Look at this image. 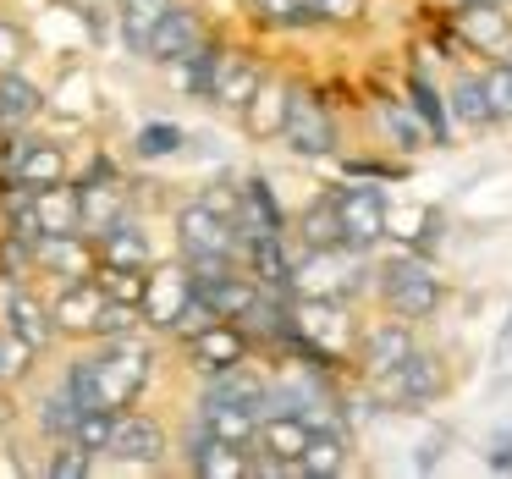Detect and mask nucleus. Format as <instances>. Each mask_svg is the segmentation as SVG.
<instances>
[{
	"label": "nucleus",
	"mask_w": 512,
	"mask_h": 479,
	"mask_svg": "<svg viewBox=\"0 0 512 479\" xmlns=\"http://www.w3.org/2000/svg\"><path fill=\"white\" fill-rule=\"evenodd\" d=\"M89 347V364H94V391H100V408L122 413L138 408L144 391L155 386L160 375V347L149 331L133 336H100V342H83Z\"/></svg>",
	"instance_id": "1"
},
{
	"label": "nucleus",
	"mask_w": 512,
	"mask_h": 479,
	"mask_svg": "<svg viewBox=\"0 0 512 479\" xmlns=\"http://www.w3.org/2000/svg\"><path fill=\"white\" fill-rule=\"evenodd\" d=\"M369 287H375L380 309L408 320V325L435 320L441 303H446V281H441V270H435V259L413 254V248H402V243H397V254H386L375 265V281H369Z\"/></svg>",
	"instance_id": "2"
},
{
	"label": "nucleus",
	"mask_w": 512,
	"mask_h": 479,
	"mask_svg": "<svg viewBox=\"0 0 512 479\" xmlns=\"http://www.w3.org/2000/svg\"><path fill=\"white\" fill-rule=\"evenodd\" d=\"M358 380H364L358 413H419L446 391V364H441V353L413 347L402 364L380 369V375H358Z\"/></svg>",
	"instance_id": "3"
},
{
	"label": "nucleus",
	"mask_w": 512,
	"mask_h": 479,
	"mask_svg": "<svg viewBox=\"0 0 512 479\" xmlns=\"http://www.w3.org/2000/svg\"><path fill=\"white\" fill-rule=\"evenodd\" d=\"M276 144L298 160H336L342 155V122H336L325 89L292 78V100H287V116H281Z\"/></svg>",
	"instance_id": "4"
},
{
	"label": "nucleus",
	"mask_w": 512,
	"mask_h": 479,
	"mask_svg": "<svg viewBox=\"0 0 512 479\" xmlns=\"http://www.w3.org/2000/svg\"><path fill=\"white\" fill-rule=\"evenodd\" d=\"M171 446H177V435H171V424L160 413L122 408L111 419V441H105L100 463L133 468V474H160V468H171Z\"/></svg>",
	"instance_id": "5"
},
{
	"label": "nucleus",
	"mask_w": 512,
	"mask_h": 479,
	"mask_svg": "<svg viewBox=\"0 0 512 479\" xmlns=\"http://www.w3.org/2000/svg\"><path fill=\"white\" fill-rule=\"evenodd\" d=\"M72 149L61 138L39 133V127H12L6 133V155H0V177L23 182V188H45V182H67Z\"/></svg>",
	"instance_id": "6"
},
{
	"label": "nucleus",
	"mask_w": 512,
	"mask_h": 479,
	"mask_svg": "<svg viewBox=\"0 0 512 479\" xmlns=\"http://www.w3.org/2000/svg\"><path fill=\"white\" fill-rule=\"evenodd\" d=\"M331 204H336V226H342V248L353 254H375L386 243V188L380 182H353L342 177L331 188Z\"/></svg>",
	"instance_id": "7"
},
{
	"label": "nucleus",
	"mask_w": 512,
	"mask_h": 479,
	"mask_svg": "<svg viewBox=\"0 0 512 479\" xmlns=\"http://www.w3.org/2000/svg\"><path fill=\"white\" fill-rule=\"evenodd\" d=\"M171 254L177 259H210V254H232L237 259V232L232 215H221L215 204H204L199 193L182 199L171 210Z\"/></svg>",
	"instance_id": "8"
},
{
	"label": "nucleus",
	"mask_w": 512,
	"mask_h": 479,
	"mask_svg": "<svg viewBox=\"0 0 512 479\" xmlns=\"http://www.w3.org/2000/svg\"><path fill=\"white\" fill-rule=\"evenodd\" d=\"M287 314H292V331H298L309 347L331 353L336 364H353V336H358L353 303H342V298H292Z\"/></svg>",
	"instance_id": "9"
},
{
	"label": "nucleus",
	"mask_w": 512,
	"mask_h": 479,
	"mask_svg": "<svg viewBox=\"0 0 512 479\" xmlns=\"http://www.w3.org/2000/svg\"><path fill=\"white\" fill-rule=\"evenodd\" d=\"M188 303H193V276H188V265H182L177 254H160L155 265H149V276H144V303H138V314H144V331L166 342L171 325H177V314L188 309Z\"/></svg>",
	"instance_id": "10"
},
{
	"label": "nucleus",
	"mask_w": 512,
	"mask_h": 479,
	"mask_svg": "<svg viewBox=\"0 0 512 479\" xmlns=\"http://www.w3.org/2000/svg\"><path fill=\"white\" fill-rule=\"evenodd\" d=\"M210 12H204L199 0H171L166 12H160V23L149 28V39H144V56L138 61H149V67H160L166 72L171 61H182L193 45H204L210 39Z\"/></svg>",
	"instance_id": "11"
},
{
	"label": "nucleus",
	"mask_w": 512,
	"mask_h": 479,
	"mask_svg": "<svg viewBox=\"0 0 512 479\" xmlns=\"http://www.w3.org/2000/svg\"><path fill=\"white\" fill-rule=\"evenodd\" d=\"M171 452H177L182 474H193V479H248V446H232L221 435H210L193 413H188V424H182Z\"/></svg>",
	"instance_id": "12"
},
{
	"label": "nucleus",
	"mask_w": 512,
	"mask_h": 479,
	"mask_svg": "<svg viewBox=\"0 0 512 479\" xmlns=\"http://www.w3.org/2000/svg\"><path fill=\"white\" fill-rule=\"evenodd\" d=\"M171 347L182 353L188 375H215V369H232V364H248V358H254V342L243 336L237 320H210V325H199L193 336H182V342H171Z\"/></svg>",
	"instance_id": "13"
},
{
	"label": "nucleus",
	"mask_w": 512,
	"mask_h": 479,
	"mask_svg": "<svg viewBox=\"0 0 512 479\" xmlns=\"http://www.w3.org/2000/svg\"><path fill=\"white\" fill-rule=\"evenodd\" d=\"M50 298V320H56V342H94V320L105 309V287L100 276H78V281H56L45 292Z\"/></svg>",
	"instance_id": "14"
},
{
	"label": "nucleus",
	"mask_w": 512,
	"mask_h": 479,
	"mask_svg": "<svg viewBox=\"0 0 512 479\" xmlns=\"http://www.w3.org/2000/svg\"><path fill=\"white\" fill-rule=\"evenodd\" d=\"M94 243L83 232H39L28 243V276L34 281H78V276H94Z\"/></svg>",
	"instance_id": "15"
},
{
	"label": "nucleus",
	"mask_w": 512,
	"mask_h": 479,
	"mask_svg": "<svg viewBox=\"0 0 512 479\" xmlns=\"http://www.w3.org/2000/svg\"><path fill=\"white\" fill-rule=\"evenodd\" d=\"M265 72H270V61L259 56L254 45H232V39H226V45H221V61H215L210 105H215L221 116H237V111H243V100L259 89V78H265Z\"/></svg>",
	"instance_id": "16"
},
{
	"label": "nucleus",
	"mask_w": 512,
	"mask_h": 479,
	"mask_svg": "<svg viewBox=\"0 0 512 479\" xmlns=\"http://www.w3.org/2000/svg\"><path fill=\"white\" fill-rule=\"evenodd\" d=\"M452 39L457 50H468V56H496V50L512 45V12L501 6V0H463L452 12Z\"/></svg>",
	"instance_id": "17"
},
{
	"label": "nucleus",
	"mask_w": 512,
	"mask_h": 479,
	"mask_svg": "<svg viewBox=\"0 0 512 479\" xmlns=\"http://www.w3.org/2000/svg\"><path fill=\"white\" fill-rule=\"evenodd\" d=\"M413 347H419V336H413L408 320H397V314L369 320V325H358V336H353V369L358 375H380V369L402 364Z\"/></svg>",
	"instance_id": "18"
},
{
	"label": "nucleus",
	"mask_w": 512,
	"mask_h": 479,
	"mask_svg": "<svg viewBox=\"0 0 512 479\" xmlns=\"http://www.w3.org/2000/svg\"><path fill=\"white\" fill-rule=\"evenodd\" d=\"M94 243V259L100 265H122V270H149L160 259V243H155V232H149V221L144 215H122V221H111L100 237H89Z\"/></svg>",
	"instance_id": "19"
},
{
	"label": "nucleus",
	"mask_w": 512,
	"mask_h": 479,
	"mask_svg": "<svg viewBox=\"0 0 512 479\" xmlns=\"http://www.w3.org/2000/svg\"><path fill=\"white\" fill-rule=\"evenodd\" d=\"M287 100H292V78H287V72H265V78H259V89L248 94L243 111H237L243 138H254V144H276L281 116H287Z\"/></svg>",
	"instance_id": "20"
},
{
	"label": "nucleus",
	"mask_w": 512,
	"mask_h": 479,
	"mask_svg": "<svg viewBox=\"0 0 512 479\" xmlns=\"http://www.w3.org/2000/svg\"><path fill=\"white\" fill-rule=\"evenodd\" d=\"M45 105H50V94L28 67L0 72V127H6V133H12V127H39L45 122Z\"/></svg>",
	"instance_id": "21"
},
{
	"label": "nucleus",
	"mask_w": 512,
	"mask_h": 479,
	"mask_svg": "<svg viewBox=\"0 0 512 479\" xmlns=\"http://www.w3.org/2000/svg\"><path fill=\"white\" fill-rule=\"evenodd\" d=\"M138 210V188L133 182H94V188H78V226L83 237H100L111 221H122V215Z\"/></svg>",
	"instance_id": "22"
},
{
	"label": "nucleus",
	"mask_w": 512,
	"mask_h": 479,
	"mask_svg": "<svg viewBox=\"0 0 512 479\" xmlns=\"http://www.w3.org/2000/svg\"><path fill=\"white\" fill-rule=\"evenodd\" d=\"M402 100H408V111L424 122V133H430V149H446L452 144V116H446V89L430 78V72L413 67L408 83H402Z\"/></svg>",
	"instance_id": "23"
},
{
	"label": "nucleus",
	"mask_w": 512,
	"mask_h": 479,
	"mask_svg": "<svg viewBox=\"0 0 512 479\" xmlns=\"http://www.w3.org/2000/svg\"><path fill=\"white\" fill-rule=\"evenodd\" d=\"M50 94V105H45V116H61L67 127H83V122H94V72L83 67V61H67L61 67V83L56 89H45Z\"/></svg>",
	"instance_id": "24"
},
{
	"label": "nucleus",
	"mask_w": 512,
	"mask_h": 479,
	"mask_svg": "<svg viewBox=\"0 0 512 479\" xmlns=\"http://www.w3.org/2000/svg\"><path fill=\"white\" fill-rule=\"evenodd\" d=\"M353 468V435L347 430H309L298 452V479H342Z\"/></svg>",
	"instance_id": "25"
},
{
	"label": "nucleus",
	"mask_w": 512,
	"mask_h": 479,
	"mask_svg": "<svg viewBox=\"0 0 512 479\" xmlns=\"http://www.w3.org/2000/svg\"><path fill=\"white\" fill-rule=\"evenodd\" d=\"M72 419H78V402L67 397V386H61V380H50V386H39L34 397H28V430H34L39 446L72 435Z\"/></svg>",
	"instance_id": "26"
},
{
	"label": "nucleus",
	"mask_w": 512,
	"mask_h": 479,
	"mask_svg": "<svg viewBox=\"0 0 512 479\" xmlns=\"http://www.w3.org/2000/svg\"><path fill=\"white\" fill-rule=\"evenodd\" d=\"M188 127L171 122V116H144V122L127 133V155L144 160V166H160V160H177L182 149H188Z\"/></svg>",
	"instance_id": "27"
},
{
	"label": "nucleus",
	"mask_w": 512,
	"mask_h": 479,
	"mask_svg": "<svg viewBox=\"0 0 512 479\" xmlns=\"http://www.w3.org/2000/svg\"><path fill=\"white\" fill-rule=\"evenodd\" d=\"M287 243L292 248H342V226H336V204L331 188L314 193L298 215H287Z\"/></svg>",
	"instance_id": "28"
},
{
	"label": "nucleus",
	"mask_w": 512,
	"mask_h": 479,
	"mask_svg": "<svg viewBox=\"0 0 512 479\" xmlns=\"http://www.w3.org/2000/svg\"><path fill=\"white\" fill-rule=\"evenodd\" d=\"M193 419L232 446H248L259 430V413L248 408V402H226V397H193Z\"/></svg>",
	"instance_id": "29"
},
{
	"label": "nucleus",
	"mask_w": 512,
	"mask_h": 479,
	"mask_svg": "<svg viewBox=\"0 0 512 479\" xmlns=\"http://www.w3.org/2000/svg\"><path fill=\"white\" fill-rule=\"evenodd\" d=\"M446 116H452V127H468V133H485V127H496L490 100H485V83H479L474 67H463V72H457V83L446 89Z\"/></svg>",
	"instance_id": "30"
},
{
	"label": "nucleus",
	"mask_w": 512,
	"mask_h": 479,
	"mask_svg": "<svg viewBox=\"0 0 512 479\" xmlns=\"http://www.w3.org/2000/svg\"><path fill=\"white\" fill-rule=\"evenodd\" d=\"M303 441H309V424H303L298 413H265L248 446H254V452H265V457H281V463H298Z\"/></svg>",
	"instance_id": "31"
},
{
	"label": "nucleus",
	"mask_w": 512,
	"mask_h": 479,
	"mask_svg": "<svg viewBox=\"0 0 512 479\" xmlns=\"http://www.w3.org/2000/svg\"><path fill=\"white\" fill-rule=\"evenodd\" d=\"M237 6H243V17L259 34H309L314 28L303 0H237Z\"/></svg>",
	"instance_id": "32"
},
{
	"label": "nucleus",
	"mask_w": 512,
	"mask_h": 479,
	"mask_svg": "<svg viewBox=\"0 0 512 479\" xmlns=\"http://www.w3.org/2000/svg\"><path fill=\"white\" fill-rule=\"evenodd\" d=\"M375 122H380V133H386V144L397 149V155L430 149V133H424V122L408 111V100H375Z\"/></svg>",
	"instance_id": "33"
},
{
	"label": "nucleus",
	"mask_w": 512,
	"mask_h": 479,
	"mask_svg": "<svg viewBox=\"0 0 512 479\" xmlns=\"http://www.w3.org/2000/svg\"><path fill=\"white\" fill-rule=\"evenodd\" d=\"M34 215H39V232H83V226H78V188H72V177L34 188Z\"/></svg>",
	"instance_id": "34"
},
{
	"label": "nucleus",
	"mask_w": 512,
	"mask_h": 479,
	"mask_svg": "<svg viewBox=\"0 0 512 479\" xmlns=\"http://www.w3.org/2000/svg\"><path fill=\"white\" fill-rule=\"evenodd\" d=\"M171 0H116V39H122V50L127 56H144V39H149V28L160 23V12H166Z\"/></svg>",
	"instance_id": "35"
},
{
	"label": "nucleus",
	"mask_w": 512,
	"mask_h": 479,
	"mask_svg": "<svg viewBox=\"0 0 512 479\" xmlns=\"http://www.w3.org/2000/svg\"><path fill=\"white\" fill-rule=\"evenodd\" d=\"M94 468H100V457L94 452H83L72 435H61V441H50L45 446V457L34 463V474H45V479H89Z\"/></svg>",
	"instance_id": "36"
},
{
	"label": "nucleus",
	"mask_w": 512,
	"mask_h": 479,
	"mask_svg": "<svg viewBox=\"0 0 512 479\" xmlns=\"http://www.w3.org/2000/svg\"><path fill=\"white\" fill-rule=\"evenodd\" d=\"M479 83H485V100H490L496 127L512 122V45L496 50V61H485V67H479Z\"/></svg>",
	"instance_id": "37"
},
{
	"label": "nucleus",
	"mask_w": 512,
	"mask_h": 479,
	"mask_svg": "<svg viewBox=\"0 0 512 479\" xmlns=\"http://www.w3.org/2000/svg\"><path fill=\"white\" fill-rule=\"evenodd\" d=\"M67 177H72V188H94V182H122L127 171H122V160H116L105 144H89V149H83V160H72Z\"/></svg>",
	"instance_id": "38"
},
{
	"label": "nucleus",
	"mask_w": 512,
	"mask_h": 479,
	"mask_svg": "<svg viewBox=\"0 0 512 479\" xmlns=\"http://www.w3.org/2000/svg\"><path fill=\"white\" fill-rule=\"evenodd\" d=\"M28 56H34V28H28L23 17L0 12V72L28 67Z\"/></svg>",
	"instance_id": "39"
},
{
	"label": "nucleus",
	"mask_w": 512,
	"mask_h": 479,
	"mask_svg": "<svg viewBox=\"0 0 512 479\" xmlns=\"http://www.w3.org/2000/svg\"><path fill=\"white\" fill-rule=\"evenodd\" d=\"M342 177H353V182H408V160L342 155Z\"/></svg>",
	"instance_id": "40"
},
{
	"label": "nucleus",
	"mask_w": 512,
	"mask_h": 479,
	"mask_svg": "<svg viewBox=\"0 0 512 479\" xmlns=\"http://www.w3.org/2000/svg\"><path fill=\"white\" fill-rule=\"evenodd\" d=\"M303 6H309L314 28H353L369 12V0H303Z\"/></svg>",
	"instance_id": "41"
},
{
	"label": "nucleus",
	"mask_w": 512,
	"mask_h": 479,
	"mask_svg": "<svg viewBox=\"0 0 512 479\" xmlns=\"http://www.w3.org/2000/svg\"><path fill=\"white\" fill-rule=\"evenodd\" d=\"M94 276H100L105 298H116V303H144V276H149V270H122V265H94Z\"/></svg>",
	"instance_id": "42"
},
{
	"label": "nucleus",
	"mask_w": 512,
	"mask_h": 479,
	"mask_svg": "<svg viewBox=\"0 0 512 479\" xmlns=\"http://www.w3.org/2000/svg\"><path fill=\"white\" fill-rule=\"evenodd\" d=\"M133 331H144V314H138V303L105 298L100 320H94V342H100V336H133Z\"/></svg>",
	"instance_id": "43"
},
{
	"label": "nucleus",
	"mask_w": 512,
	"mask_h": 479,
	"mask_svg": "<svg viewBox=\"0 0 512 479\" xmlns=\"http://www.w3.org/2000/svg\"><path fill=\"white\" fill-rule=\"evenodd\" d=\"M485 468H490V474H512V430H496V435H490Z\"/></svg>",
	"instance_id": "44"
},
{
	"label": "nucleus",
	"mask_w": 512,
	"mask_h": 479,
	"mask_svg": "<svg viewBox=\"0 0 512 479\" xmlns=\"http://www.w3.org/2000/svg\"><path fill=\"white\" fill-rule=\"evenodd\" d=\"M490 364H496L501 380L512 375V309H507V320H501V331H496V353H490Z\"/></svg>",
	"instance_id": "45"
},
{
	"label": "nucleus",
	"mask_w": 512,
	"mask_h": 479,
	"mask_svg": "<svg viewBox=\"0 0 512 479\" xmlns=\"http://www.w3.org/2000/svg\"><path fill=\"white\" fill-rule=\"evenodd\" d=\"M441 452H446V435H430V441H419V457H413V468H419V474L441 468Z\"/></svg>",
	"instance_id": "46"
},
{
	"label": "nucleus",
	"mask_w": 512,
	"mask_h": 479,
	"mask_svg": "<svg viewBox=\"0 0 512 479\" xmlns=\"http://www.w3.org/2000/svg\"><path fill=\"white\" fill-rule=\"evenodd\" d=\"M12 430V408H6V386H0V435Z\"/></svg>",
	"instance_id": "47"
},
{
	"label": "nucleus",
	"mask_w": 512,
	"mask_h": 479,
	"mask_svg": "<svg viewBox=\"0 0 512 479\" xmlns=\"http://www.w3.org/2000/svg\"><path fill=\"white\" fill-rule=\"evenodd\" d=\"M0 155H6V127H0Z\"/></svg>",
	"instance_id": "48"
},
{
	"label": "nucleus",
	"mask_w": 512,
	"mask_h": 479,
	"mask_svg": "<svg viewBox=\"0 0 512 479\" xmlns=\"http://www.w3.org/2000/svg\"><path fill=\"white\" fill-rule=\"evenodd\" d=\"M0 386H6V380H0Z\"/></svg>",
	"instance_id": "49"
},
{
	"label": "nucleus",
	"mask_w": 512,
	"mask_h": 479,
	"mask_svg": "<svg viewBox=\"0 0 512 479\" xmlns=\"http://www.w3.org/2000/svg\"><path fill=\"white\" fill-rule=\"evenodd\" d=\"M457 6H463V0H457Z\"/></svg>",
	"instance_id": "50"
},
{
	"label": "nucleus",
	"mask_w": 512,
	"mask_h": 479,
	"mask_svg": "<svg viewBox=\"0 0 512 479\" xmlns=\"http://www.w3.org/2000/svg\"><path fill=\"white\" fill-rule=\"evenodd\" d=\"M0 182H6V177H0Z\"/></svg>",
	"instance_id": "51"
}]
</instances>
